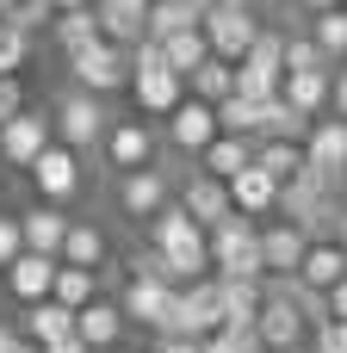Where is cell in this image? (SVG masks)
Segmentation results:
<instances>
[{
	"mask_svg": "<svg viewBox=\"0 0 347 353\" xmlns=\"http://www.w3.org/2000/svg\"><path fill=\"white\" fill-rule=\"evenodd\" d=\"M174 292H180V285H168V279L124 273L118 310H124V323H130V329H149V335H161V329H168V310H174Z\"/></svg>",
	"mask_w": 347,
	"mask_h": 353,
	"instance_id": "cell-11",
	"label": "cell"
},
{
	"mask_svg": "<svg viewBox=\"0 0 347 353\" xmlns=\"http://www.w3.org/2000/svg\"><path fill=\"white\" fill-rule=\"evenodd\" d=\"M25 254V236H19V211H0V273Z\"/></svg>",
	"mask_w": 347,
	"mask_h": 353,
	"instance_id": "cell-40",
	"label": "cell"
},
{
	"mask_svg": "<svg viewBox=\"0 0 347 353\" xmlns=\"http://www.w3.org/2000/svg\"><path fill=\"white\" fill-rule=\"evenodd\" d=\"M50 43H56V56H62V62H68V56H81L87 43H99L93 6H81V12H56V19H50Z\"/></svg>",
	"mask_w": 347,
	"mask_h": 353,
	"instance_id": "cell-29",
	"label": "cell"
},
{
	"mask_svg": "<svg viewBox=\"0 0 347 353\" xmlns=\"http://www.w3.org/2000/svg\"><path fill=\"white\" fill-rule=\"evenodd\" d=\"M335 199H341V205H347V180H341V186H335Z\"/></svg>",
	"mask_w": 347,
	"mask_h": 353,
	"instance_id": "cell-53",
	"label": "cell"
},
{
	"mask_svg": "<svg viewBox=\"0 0 347 353\" xmlns=\"http://www.w3.org/2000/svg\"><path fill=\"white\" fill-rule=\"evenodd\" d=\"M0 353H25V335H19L12 323H0Z\"/></svg>",
	"mask_w": 347,
	"mask_h": 353,
	"instance_id": "cell-45",
	"label": "cell"
},
{
	"mask_svg": "<svg viewBox=\"0 0 347 353\" xmlns=\"http://www.w3.org/2000/svg\"><path fill=\"white\" fill-rule=\"evenodd\" d=\"M304 6V19H317V12H335V6H347V0H298Z\"/></svg>",
	"mask_w": 347,
	"mask_h": 353,
	"instance_id": "cell-46",
	"label": "cell"
},
{
	"mask_svg": "<svg viewBox=\"0 0 347 353\" xmlns=\"http://www.w3.org/2000/svg\"><path fill=\"white\" fill-rule=\"evenodd\" d=\"M255 341H261V353H298L310 341V323H304V310L292 304V285H286V279H267V304H261V316H255Z\"/></svg>",
	"mask_w": 347,
	"mask_h": 353,
	"instance_id": "cell-4",
	"label": "cell"
},
{
	"mask_svg": "<svg viewBox=\"0 0 347 353\" xmlns=\"http://www.w3.org/2000/svg\"><path fill=\"white\" fill-rule=\"evenodd\" d=\"M6 6H12V0H0V19H6Z\"/></svg>",
	"mask_w": 347,
	"mask_h": 353,
	"instance_id": "cell-54",
	"label": "cell"
},
{
	"mask_svg": "<svg viewBox=\"0 0 347 353\" xmlns=\"http://www.w3.org/2000/svg\"><path fill=\"white\" fill-rule=\"evenodd\" d=\"M25 174H31V186H37V205H62V211H68V205L81 199V186H87V161H81L75 149H62V143H50Z\"/></svg>",
	"mask_w": 347,
	"mask_h": 353,
	"instance_id": "cell-9",
	"label": "cell"
},
{
	"mask_svg": "<svg viewBox=\"0 0 347 353\" xmlns=\"http://www.w3.org/2000/svg\"><path fill=\"white\" fill-rule=\"evenodd\" d=\"M130 99H137L143 118H168V112L186 99V81L155 56V43H137V50H130Z\"/></svg>",
	"mask_w": 347,
	"mask_h": 353,
	"instance_id": "cell-3",
	"label": "cell"
},
{
	"mask_svg": "<svg viewBox=\"0 0 347 353\" xmlns=\"http://www.w3.org/2000/svg\"><path fill=\"white\" fill-rule=\"evenodd\" d=\"M255 168L273 180V186H292L304 174V143H255Z\"/></svg>",
	"mask_w": 347,
	"mask_h": 353,
	"instance_id": "cell-32",
	"label": "cell"
},
{
	"mask_svg": "<svg viewBox=\"0 0 347 353\" xmlns=\"http://www.w3.org/2000/svg\"><path fill=\"white\" fill-rule=\"evenodd\" d=\"M205 50L217 56V62H242L248 50H255V37L267 31V19L255 12V6H205Z\"/></svg>",
	"mask_w": 347,
	"mask_h": 353,
	"instance_id": "cell-6",
	"label": "cell"
},
{
	"mask_svg": "<svg viewBox=\"0 0 347 353\" xmlns=\"http://www.w3.org/2000/svg\"><path fill=\"white\" fill-rule=\"evenodd\" d=\"M329 242H335V248H347V205L335 211V230H329Z\"/></svg>",
	"mask_w": 347,
	"mask_h": 353,
	"instance_id": "cell-47",
	"label": "cell"
},
{
	"mask_svg": "<svg viewBox=\"0 0 347 353\" xmlns=\"http://www.w3.org/2000/svg\"><path fill=\"white\" fill-rule=\"evenodd\" d=\"M205 254H211V279H267L261 273V223H248V217H224L205 236Z\"/></svg>",
	"mask_w": 347,
	"mask_h": 353,
	"instance_id": "cell-2",
	"label": "cell"
},
{
	"mask_svg": "<svg viewBox=\"0 0 347 353\" xmlns=\"http://www.w3.org/2000/svg\"><path fill=\"white\" fill-rule=\"evenodd\" d=\"M25 62H31V37H25V31H12V25L0 19V81H6V74H19Z\"/></svg>",
	"mask_w": 347,
	"mask_h": 353,
	"instance_id": "cell-37",
	"label": "cell"
},
{
	"mask_svg": "<svg viewBox=\"0 0 347 353\" xmlns=\"http://www.w3.org/2000/svg\"><path fill=\"white\" fill-rule=\"evenodd\" d=\"M211 143H217V112H211L205 99H180V105L168 112V149L186 155V161H199Z\"/></svg>",
	"mask_w": 347,
	"mask_h": 353,
	"instance_id": "cell-14",
	"label": "cell"
},
{
	"mask_svg": "<svg viewBox=\"0 0 347 353\" xmlns=\"http://www.w3.org/2000/svg\"><path fill=\"white\" fill-rule=\"evenodd\" d=\"M106 261H112V242H106V230H99L93 217H75V223H68V242H62V267L99 273Z\"/></svg>",
	"mask_w": 347,
	"mask_h": 353,
	"instance_id": "cell-23",
	"label": "cell"
},
{
	"mask_svg": "<svg viewBox=\"0 0 347 353\" xmlns=\"http://www.w3.org/2000/svg\"><path fill=\"white\" fill-rule=\"evenodd\" d=\"M329 118H341V124H347V62L329 74Z\"/></svg>",
	"mask_w": 347,
	"mask_h": 353,
	"instance_id": "cell-42",
	"label": "cell"
},
{
	"mask_svg": "<svg viewBox=\"0 0 347 353\" xmlns=\"http://www.w3.org/2000/svg\"><path fill=\"white\" fill-rule=\"evenodd\" d=\"M341 279H347V248H335V242H310L292 285H304V292H335Z\"/></svg>",
	"mask_w": 347,
	"mask_h": 353,
	"instance_id": "cell-24",
	"label": "cell"
},
{
	"mask_svg": "<svg viewBox=\"0 0 347 353\" xmlns=\"http://www.w3.org/2000/svg\"><path fill=\"white\" fill-rule=\"evenodd\" d=\"M224 329V292L217 279H199V285H180L174 292V310H168V329L161 335H180V341H205Z\"/></svg>",
	"mask_w": 347,
	"mask_h": 353,
	"instance_id": "cell-8",
	"label": "cell"
},
{
	"mask_svg": "<svg viewBox=\"0 0 347 353\" xmlns=\"http://www.w3.org/2000/svg\"><path fill=\"white\" fill-rule=\"evenodd\" d=\"M304 168H317L329 186L347 180V124L341 118H317L310 137H304Z\"/></svg>",
	"mask_w": 347,
	"mask_h": 353,
	"instance_id": "cell-17",
	"label": "cell"
},
{
	"mask_svg": "<svg viewBox=\"0 0 347 353\" xmlns=\"http://www.w3.org/2000/svg\"><path fill=\"white\" fill-rule=\"evenodd\" d=\"M323 304H329V323H347V279L335 292H323Z\"/></svg>",
	"mask_w": 347,
	"mask_h": 353,
	"instance_id": "cell-43",
	"label": "cell"
},
{
	"mask_svg": "<svg viewBox=\"0 0 347 353\" xmlns=\"http://www.w3.org/2000/svg\"><path fill=\"white\" fill-rule=\"evenodd\" d=\"M174 205H180V211H186L205 236H211L224 217H236V211H230V186H224V180H211V174H199V168H186V174H180Z\"/></svg>",
	"mask_w": 347,
	"mask_h": 353,
	"instance_id": "cell-12",
	"label": "cell"
},
{
	"mask_svg": "<svg viewBox=\"0 0 347 353\" xmlns=\"http://www.w3.org/2000/svg\"><path fill=\"white\" fill-rule=\"evenodd\" d=\"M304 230H292L286 217H273V223H261V273L267 279H298V267H304Z\"/></svg>",
	"mask_w": 347,
	"mask_h": 353,
	"instance_id": "cell-16",
	"label": "cell"
},
{
	"mask_svg": "<svg viewBox=\"0 0 347 353\" xmlns=\"http://www.w3.org/2000/svg\"><path fill=\"white\" fill-rule=\"evenodd\" d=\"M230 211L248 217V223H273V217H279V186H273L261 168H242V174L230 180Z\"/></svg>",
	"mask_w": 347,
	"mask_h": 353,
	"instance_id": "cell-19",
	"label": "cell"
},
{
	"mask_svg": "<svg viewBox=\"0 0 347 353\" xmlns=\"http://www.w3.org/2000/svg\"><path fill=\"white\" fill-rule=\"evenodd\" d=\"M143 25H149V43H168L180 31H199L205 25V0H155L143 12Z\"/></svg>",
	"mask_w": 347,
	"mask_h": 353,
	"instance_id": "cell-26",
	"label": "cell"
},
{
	"mask_svg": "<svg viewBox=\"0 0 347 353\" xmlns=\"http://www.w3.org/2000/svg\"><path fill=\"white\" fill-rule=\"evenodd\" d=\"M50 298H56L62 310L81 316V310H87L93 298H106V292H99V273H81V267H62V261H56V285H50Z\"/></svg>",
	"mask_w": 347,
	"mask_h": 353,
	"instance_id": "cell-33",
	"label": "cell"
},
{
	"mask_svg": "<svg viewBox=\"0 0 347 353\" xmlns=\"http://www.w3.org/2000/svg\"><path fill=\"white\" fill-rule=\"evenodd\" d=\"M317 335H323V341H329V347H335V353H347V323H323Z\"/></svg>",
	"mask_w": 347,
	"mask_h": 353,
	"instance_id": "cell-44",
	"label": "cell"
},
{
	"mask_svg": "<svg viewBox=\"0 0 347 353\" xmlns=\"http://www.w3.org/2000/svg\"><path fill=\"white\" fill-rule=\"evenodd\" d=\"M248 6H255V12H261V6H267V12H286V6H298V0H248Z\"/></svg>",
	"mask_w": 347,
	"mask_h": 353,
	"instance_id": "cell-48",
	"label": "cell"
},
{
	"mask_svg": "<svg viewBox=\"0 0 347 353\" xmlns=\"http://www.w3.org/2000/svg\"><path fill=\"white\" fill-rule=\"evenodd\" d=\"M0 285H6V298L25 310V304H43L50 298V285H56V261H43V254H19L6 273H0Z\"/></svg>",
	"mask_w": 347,
	"mask_h": 353,
	"instance_id": "cell-21",
	"label": "cell"
},
{
	"mask_svg": "<svg viewBox=\"0 0 347 353\" xmlns=\"http://www.w3.org/2000/svg\"><path fill=\"white\" fill-rule=\"evenodd\" d=\"M43 353H87V347H81V341L68 335V341H56V347H43Z\"/></svg>",
	"mask_w": 347,
	"mask_h": 353,
	"instance_id": "cell-50",
	"label": "cell"
},
{
	"mask_svg": "<svg viewBox=\"0 0 347 353\" xmlns=\"http://www.w3.org/2000/svg\"><path fill=\"white\" fill-rule=\"evenodd\" d=\"M118 6H137V12H149V6H155V0H118Z\"/></svg>",
	"mask_w": 347,
	"mask_h": 353,
	"instance_id": "cell-51",
	"label": "cell"
},
{
	"mask_svg": "<svg viewBox=\"0 0 347 353\" xmlns=\"http://www.w3.org/2000/svg\"><path fill=\"white\" fill-rule=\"evenodd\" d=\"M99 155H106L112 180H124V174H143V168H155V161H161V149H155V130H149L143 118H112V124H106V143H99Z\"/></svg>",
	"mask_w": 347,
	"mask_h": 353,
	"instance_id": "cell-10",
	"label": "cell"
},
{
	"mask_svg": "<svg viewBox=\"0 0 347 353\" xmlns=\"http://www.w3.org/2000/svg\"><path fill=\"white\" fill-rule=\"evenodd\" d=\"M25 112V87H19V74H6L0 81V130H6V118H19Z\"/></svg>",
	"mask_w": 347,
	"mask_h": 353,
	"instance_id": "cell-41",
	"label": "cell"
},
{
	"mask_svg": "<svg viewBox=\"0 0 347 353\" xmlns=\"http://www.w3.org/2000/svg\"><path fill=\"white\" fill-rule=\"evenodd\" d=\"M50 143H56L50 112L25 105V112H19V118H6V130H0V168H31V161H37Z\"/></svg>",
	"mask_w": 347,
	"mask_h": 353,
	"instance_id": "cell-13",
	"label": "cell"
},
{
	"mask_svg": "<svg viewBox=\"0 0 347 353\" xmlns=\"http://www.w3.org/2000/svg\"><path fill=\"white\" fill-rule=\"evenodd\" d=\"M199 353H261V341H255V329H217L199 341Z\"/></svg>",
	"mask_w": 347,
	"mask_h": 353,
	"instance_id": "cell-39",
	"label": "cell"
},
{
	"mask_svg": "<svg viewBox=\"0 0 347 353\" xmlns=\"http://www.w3.org/2000/svg\"><path fill=\"white\" fill-rule=\"evenodd\" d=\"M192 168L230 186V180H236L242 168H255V143H248V137H217V143H211V149H205V155H199Z\"/></svg>",
	"mask_w": 347,
	"mask_h": 353,
	"instance_id": "cell-28",
	"label": "cell"
},
{
	"mask_svg": "<svg viewBox=\"0 0 347 353\" xmlns=\"http://www.w3.org/2000/svg\"><path fill=\"white\" fill-rule=\"evenodd\" d=\"M106 124H112V105L93 99V93H81V87L56 93V105H50V130H56V143L75 149V155L99 149V143H106Z\"/></svg>",
	"mask_w": 347,
	"mask_h": 353,
	"instance_id": "cell-1",
	"label": "cell"
},
{
	"mask_svg": "<svg viewBox=\"0 0 347 353\" xmlns=\"http://www.w3.org/2000/svg\"><path fill=\"white\" fill-rule=\"evenodd\" d=\"M50 19H56L50 0H12V6H6V25L25 31V37H31V31H50Z\"/></svg>",
	"mask_w": 347,
	"mask_h": 353,
	"instance_id": "cell-36",
	"label": "cell"
},
{
	"mask_svg": "<svg viewBox=\"0 0 347 353\" xmlns=\"http://www.w3.org/2000/svg\"><path fill=\"white\" fill-rule=\"evenodd\" d=\"M304 68H329V62L304 31H286V74H304Z\"/></svg>",
	"mask_w": 347,
	"mask_h": 353,
	"instance_id": "cell-38",
	"label": "cell"
},
{
	"mask_svg": "<svg viewBox=\"0 0 347 353\" xmlns=\"http://www.w3.org/2000/svg\"><path fill=\"white\" fill-rule=\"evenodd\" d=\"M205 6H248V0H205Z\"/></svg>",
	"mask_w": 347,
	"mask_h": 353,
	"instance_id": "cell-52",
	"label": "cell"
},
{
	"mask_svg": "<svg viewBox=\"0 0 347 353\" xmlns=\"http://www.w3.org/2000/svg\"><path fill=\"white\" fill-rule=\"evenodd\" d=\"M155 56H161V62H168V68H174V74L186 81L192 68H205V56H211V50H205V31H180V37L155 43Z\"/></svg>",
	"mask_w": 347,
	"mask_h": 353,
	"instance_id": "cell-35",
	"label": "cell"
},
{
	"mask_svg": "<svg viewBox=\"0 0 347 353\" xmlns=\"http://www.w3.org/2000/svg\"><path fill=\"white\" fill-rule=\"evenodd\" d=\"M174 186H180V174L155 161V168H143V174H124V180L112 186V205H118V217L149 223V217H161V211L174 205Z\"/></svg>",
	"mask_w": 347,
	"mask_h": 353,
	"instance_id": "cell-7",
	"label": "cell"
},
{
	"mask_svg": "<svg viewBox=\"0 0 347 353\" xmlns=\"http://www.w3.org/2000/svg\"><path fill=\"white\" fill-rule=\"evenodd\" d=\"M230 93H236V62H217V56H205V68H192V74H186V99L224 105Z\"/></svg>",
	"mask_w": 347,
	"mask_h": 353,
	"instance_id": "cell-30",
	"label": "cell"
},
{
	"mask_svg": "<svg viewBox=\"0 0 347 353\" xmlns=\"http://www.w3.org/2000/svg\"><path fill=\"white\" fill-rule=\"evenodd\" d=\"M298 353H335V347H329L323 335H310V341H304V347H298Z\"/></svg>",
	"mask_w": 347,
	"mask_h": 353,
	"instance_id": "cell-49",
	"label": "cell"
},
{
	"mask_svg": "<svg viewBox=\"0 0 347 353\" xmlns=\"http://www.w3.org/2000/svg\"><path fill=\"white\" fill-rule=\"evenodd\" d=\"M68 211L62 205H25L19 211V236H25V254H43V261H62V242H68Z\"/></svg>",
	"mask_w": 347,
	"mask_h": 353,
	"instance_id": "cell-15",
	"label": "cell"
},
{
	"mask_svg": "<svg viewBox=\"0 0 347 353\" xmlns=\"http://www.w3.org/2000/svg\"><path fill=\"white\" fill-rule=\"evenodd\" d=\"M329 74H335V68H304V74H286V81H279V99H286L298 118H310V124H317V118L329 112Z\"/></svg>",
	"mask_w": 347,
	"mask_h": 353,
	"instance_id": "cell-22",
	"label": "cell"
},
{
	"mask_svg": "<svg viewBox=\"0 0 347 353\" xmlns=\"http://www.w3.org/2000/svg\"><path fill=\"white\" fill-rule=\"evenodd\" d=\"M25 353H37V347H25Z\"/></svg>",
	"mask_w": 347,
	"mask_h": 353,
	"instance_id": "cell-55",
	"label": "cell"
},
{
	"mask_svg": "<svg viewBox=\"0 0 347 353\" xmlns=\"http://www.w3.org/2000/svg\"><path fill=\"white\" fill-rule=\"evenodd\" d=\"M304 137H310V118H298L286 99L261 105V143H304Z\"/></svg>",
	"mask_w": 347,
	"mask_h": 353,
	"instance_id": "cell-34",
	"label": "cell"
},
{
	"mask_svg": "<svg viewBox=\"0 0 347 353\" xmlns=\"http://www.w3.org/2000/svg\"><path fill=\"white\" fill-rule=\"evenodd\" d=\"M124 329H130V323H124L118 298H93V304L75 316V341H81L87 353H112L118 341H124Z\"/></svg>",
	"mask_w": 347,
	"mask_h": 353,
	"instance_id": "cell-18",
	"label": "cell"
},
{
	"mask_svg": "<svg viewBox=\"0 0 347 353\" xmlns=\"http://www.w3.org/2000/svg\"><path fill=\"white\" fill-rule=\"evenodd\" d=\"M93 25H99V37H106V43H118V50H137V43H149V25H143V12H137V6L93 0Z\"/></svg>",
	"mask_w": 347,
	"mask_h": 353,
	"instance_id": "cell-25",
	"label": "cell"
},
{
	"mask_svg": "<svg viewBox=\"0 0 347 353\" xmlns=\"http://www.w3.org/2000/svg\"><path fill=\"white\" fill-rule=\"evenodd\" d=\"M217 292H224V329H255L267 304V279H217Z\"/></svg>",
	"mask_w": 347,
	"mask_h": 353,
	"instance_id": "cell-27",
	"label": "cell"
},
{
	"mask_svg": "<svg viewBox=\"0 0 347 353\" xmlns=\"http://www.w3.org/2000/svg\"><path fill=\"white\" fill-rule=\"evenodd\" d=\"M68 87H81V93H93V99H112V93H124L130 87V50H118V43H87L81 56H68Z\"/></svg>",
	"mask_w": 347,
	"mask_h": 353,
	"instance_id": "cell-5",
	"label": "cell"
},
{
	"mask_svg": "<svg viewBox=\"0 0 347 353\" xmlns=\"http://www.w3.org/2000/svg\"><path fill=\"white\" fill-rule=\"evenodd\" d=\"M12 329L25 335V347L43 353V347H56V341H68V335H75V310H62L56 298H43V304H25Z\"/></svg>",
	"mask_w": 347,
	"mask_h": 353,
	"instance_id": "cell-20",
	"label": "cell"
},
{
	"mask_svg": "<svg viewBox=\"0 0 347 353\" xmlns=\"http://www.w3.org/2000/svg\"><path fill=\"white\" fill-rule=\"evenodd\" d=\"M304 37L323 50V62H329V68H341V62H347V6H335V12H317V19H304Z\"/></svg>",
	"mask_w": 347,
	"mask_h": 353,
	"instance_id": "cell-31",
	"label": "cell"
}]
</instances>
